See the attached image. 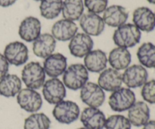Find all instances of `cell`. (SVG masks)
Wrapping results in <instances>:
<instances>
[{"label": "cell", "mask_w": 155, "mask_h": 129, "mask_svg": "<svg viewBox=\"0 0 155 129\" xmlns=\"http://www.w3.org/2000/svg\"><path fill=\"white\" fill-rule=\"evenodd\" d=\"M142 37L140 30L133 24H125L117 27L113 35L115 45L120 48H133L139 43Z\"/></svg>", "instance_id": "6da1fadb"}, {"label": "cell", "mask_w": 155, "mask_h": 129, "mask_svg": "<svg viewBox=\"0 0 155 129\" xmlns=\"http://www.w3.org/2000/svg\"><path fill=\"white\" fill-rule=\"evenodd\" d=\"M89 71L81 63H74L67 68L63 74V83L65 87L73 91L81 89L88 82Z\"/></svg>", "instance_id": "7a4b0ae2"}, {"label": "cell", "mask_w": 155, "mask_h": 129, "mask_svg": "<svg viewBox=\"0 0 155 129\" xmlns=\"http://www.w3.org/2000/svg\"><path fill=\"white\" fill-rule=\"evenodd\" d=\"M21 79L27 88L37 90L45 82V73L39 62L31 61L24 66Z\"/></svg>", "instance_id": "3957f363"}, {"label": "cell", "mask_w": 155, "mask_h": 129, "mask_svg": "<svg viewBox=\"0 0 155 129\" xmlns=\"http://www.w3.org/2000/svg\"><path fill=\"white\" fill-rule=\"evenodd\" d=\"M136 102V95L129 88H120L114 91L108 98L110 109L118 113L129 110Z\"/></svg>", "instance_id": "277c9868"}, {"label": "cell", "mask_w": 155, "mask_h": 129, "mask_svg": "<svg viewBox=\"0 0 155 129\" xmlns=\"http://www.w3.org/2000/svg\"><path fill=\"white\" fill-rule=\"evenodd\" d=\"M80 107L77 103L71 101H62L55 104L52 111L54 119L61 124L69 125L78 119Z\"/></svg>", "instance_id": "5b68a950"}, {"label": "cell", "mask_w": 155, "mask_h": 129, "mask_svg": "<svg viewBox=\"0 0 155 129\" xmlns=\"http://www.w3.org/2000/svg\"><path fill=\"white\" fill-rule=\"evenodd\" d=\"M80 98L88 107L98 108L105 101V94L98 84L88 82L80 89Z\"/></svg>", "instance_id": "8992f818"}, {"label": "cell", "mask_w": 155, "mask_h": 129, "mask_svg": "<svg viewBox=\"0 0 155 129\" xmlns=\"http://www.w3.org/2000/svg\"><path fill=\"white\" fill-rule=\"evenodd\" d=\"M17 102L21 109L27 113H37L42 106L41 95L33 89H21L17 95Z\"/></svg>", "instance_id": "52a82bcc"}, {"label": "cell", "mask_w": 155, "mask_h": 129, "mask_svg": "<svg viewBox=\"0 0 155 129\" xmlns=\"http://www.w3.org/2000/svg\"><path fill=\"white\" fill-rule=\"evenodd\" d=\"M123 82L129 89L142 87L148 82V73L141 64L129 66L122 74Z\"/></svg>", "instance_id": "ba28073f"}, {"label": "cell", "mask_w": 155, "mask_h": 129, "mask_svg": "<svg viewBox=\"0 0 155 129\" xmlns=\"http://www.w3.org/2000/svg\"><path fill=\"white\" fill-rule=\"evenodd\" d=\"M42 95L50 104H57L64 101L66 97V87L60 79L51 78L45 82L42 85Z\"/></svg>", "instance_id": "9c48e42d"}, {"label": "cell", "mask_w": 155, "mask_h": 129, "mask_svg": "<svg viewBox=\"0 0 155 129\" xmlns=\"http://www.w3.org/2000/svg\"><path fill=\"white\" fill-rule=\"evenodd\" d=\"M3 55L9 64L20 66L27 63L28 60L29 51L25 44L16 41L6 45Z\"/></svg>", "instance_id": "30bf717a"}, {"label": "cell", "mask_w": 155, "mask_h": 129, "mask_svg": "<svg viewBox=\"0 0 155 129\" xmlns=\"http://www.w3.org/2000/svg\"><path fill=\"white\" fill-rule=\"evenodd\" d=\"M94 42L90 36L86 33H77L70 41V53L74 57L83 58L92 50Z\"/></svg>", "instance_id": "8fae6325"}, {"label": "cell", "mask_w": 155, "mask_h": 129, "mask_svg": "<svg viewBox=\"0 0 155 129\" xmlns=\"http://www.w3.org/2000/svg\"><path fill=\"white\" fill-rule=\"evenodd\" d=\"M42 67L45 75L51 78H58L63 75L68 68L67 57L61 53H53L45 59Z\"/></svg>", "instance_id": "7c38bea8"}, {"label": "cell", "mask_w": 155, "mask_h": 129, "mask_svg": "<svg viewBox=\"0 0 155 129\" xmlns=\"http://www.w3.org/2000/svg\"><path fill=\"white\" fill-rule=\"evenodd\" d=\"M80 25L84 33L92 36H98L104 31L105 24L103 18L97 14L88 12L82 15Z\"/></svg>", "instance_id": "4fadbf2b"}, {"label": "cell", "mask_w": 155, "mask_h": 129, "mask_svg": "<svg viewBox=\"0 0 155 129\" xmlns=\"http://www.w3.org/2000/svg\"><path fill=\"white\" fill-rule=\"evenodd\" d=\"M133 24L140 31L150 33L155 28V15L148 7H139L133 11Z\"/></svg>", "instance_id": "5bb4252c"}, {"label": "cell", "mask_w": 155, "mask_h": 129, "mask_svg": "<svg viewBox=\"0 0 155 129\" xmlns=\"http://www.w3.org/2000/svg\"><path fill=\"white\" fill-rule=\"evenodd\" d=\"M41 22L38 18L30 16L24 18L18 30L20 37L27 42H34L41 34Z\"/></svg>", "instance_id": "9a60e30c"}, {"label": "cell", "mask_w": 155, "mask_h": 129, "mask_svg": "<svg viewBox=\"0 0 155 129\" xmlns=\"http://www.w3.org/2000/svg\"><path fill=\"white\" fill-rule=\"evenodd\" d=\"M80 121L86 129H103L106 117L104 113L98 108L86 107L80 115Z\"/></svg>", "instance_id": "2e32d148"}, {"label": "cell", "mask_w": 155, "mask_h": 129, "mask_svg": "<svg viewBox=\"0 0 155 129\" xmlns=\"http://www.w3.org/2000/svg\"><path fill=\"white\" fill-rule=\"evenodd\" d=\"M122 84V74L113 68H107L103 70L98 79V85L106 92H114L120 89Z\"/></svg>", "instance_id": "e0dca14e"}, {"label": "cell", "mask_w": 155, "mask_h": 129, "mask_svg": "<svg viewBox=\"0 0 155 129\" xmlns=\"http://www.w3.org/2000/svg\"><path fill=\"white\" fill-rule=\"evenodd\" d=\"M78 27L72 21L61 19L53 24L51 35L55 39L61 42L69 41L77 33Z\"/></svg>", "instance_id": "ac0fdd59"}, {"label": "cell", "mask_w": 155, "mask_h": 129, "mask_svg": "<svg viewBox=\"0 0 155 129\" xmlns=\"http://www.w3.org/2000/svg\"><path fill=\"white\" fill-rule=\"evenodd\" d=\"M128 18L129 12L126 8L114 5L105 9L102 18L104 24L109 27H119L126 24Z\"/></svg>", "instance_id": "d6986e66"}, {"label": "cell", "mask_w": 155, "mask_h": 129, "mask_svg": "<svg viewBox=\"0 0 155 129\" xmlns=\"http://www.w3.org/2000/svg\"><path fill=\"white\" fill-rule=\"evenodd\" d=\"M56 47V39L49 33H43L33 42V51L35 55L45 59L53 54Z\"/></svg>", "instance_id": "ffe728a7"}, {"label": "cell", "mask_w": 155, "mask_h": 129, "mask_svg": "<svg viewBox=\"0 0 155 129\" xmlns=\"http://www.w3.org/2000/svg\"><path fill=\"white\" fill-rule=\"evenodd\" d=\"M128 119L135 127L144 126L150 120V109L144 101H137L128 110Z\"/></svg>", "instance_id": "44dd1931"}, {"label": "cell", "mask_w": 155, "mask_h": 129, "mask_svg": "<svg viewBox=\"0 0 155 129\" xmlns=\"http://www.w3.org/2000/svg\"><path fill=\"white\" fill-rule=\"evenodd\" d=\"M107 62L106 53L100 49L92 50L84 57V66L91 73H101L107 67Z\"/></svg>", "instance_id": "7402d4cb"}, {"label": "cell", "mask_w": 155, "mask_h": 129, "mask_svg": "<svg viewBox=\"0 0 155 129\" xmlns=\"http://www.w3.org/2000/svg\"><path fill=\"white\" fill-rule=\"evenodd\" d=\"M107 60L111 68L118 71L123 70L130 65L132 55L127 48L117 47L110 51Z\"/></svg>", "instance_id": "603a6c76"}, {"label": "cell", "mask_w": 155, "mask_h": 129, "mask_svg": "<svg viewBox=\"0 0 155 129\" xmlns=\"http://www.w3.org/2000/svg\"><path fill=\"white\" fill-rule=\"evenodd\" d=\"M22 88L21 79L15 74H7L0 80V95L5 98L16 96Z\"/></svg>", "instance_id": "cb8c5ba5"}, {"label": "cell", "mask_w": 155, "mask_h": 129, "mask_svg": "<svg viewBox=\"0 0 155 129\" xmlns=\"http://www.w3.org/2000/svg\"><path fill=\"white\" fill-rule=\"evenodd\" d=\"M62 15L64 19L78 21L84 11L83 0H64L62 4Z\"/></svg>", "instance_id": "d4e9b609"}, {"label": "cell", "mask_w": 155, "mask_h": 129, "mask_svg": "<svg viewBox=\"0 0 155 129\" xmlns=\"http://www.w3.org/2000/svg\"><path fill=\"white\" fill-rule=\"evenodd\" d=\"M137 57L142 66L155 69V45L151 42H145L137 51Z\"/></svg>", "instance_id": "484cf974"}, {"label": "cell", "mask_w": 155, "mask_h": 129, "mask_svg": "<svg viewBox=\"0 0 155 129\" xmlns=\"http://www.w3.org/2000/svg\"><path fill=\"white\" fill-rule=\"evenodd\" d=\"M62 4V0H42L39 5L41 15L48 20L58 18L61 12Z\"/></svg>", "instance_id": "4316f807"}, {"label": "cell", "mask_w": 155, "mask_h": 129, "mask_svg": "<svg viewBox=\"0 0 155 129\" xmlns=\"http://www.w3.org/2000/svg\"><path fill=\"white\" fill-rule=\"evenodd\" d=\"M51 120L43 113H34L24 120V129H49Z\"/></svg>", "instance_id": "83f0119b"}, {"label": "cell", "mask_w": 155, "mask_h": 129, "mask_svg": "<svg viewBox=\"0 0 155 129\" xmlns=\"http://www.w3.org/2000/svg\"><path fill=\"white\" fill-rule=\"evenodd\" d=\"M104 128L106 129H132L128 118L123 115H112L106 119Z\"/></svg>", "instance_id": "f1b7e54d"}, {"label": "cell", "mask_w": 155, "mask_h": 129, "mask_svg": "<svg viewBox=\"0 0 155 129\" xmlns=\"http://www.w3.org/2000/svg\"><path fill=\"white\" fill-rule=\"evenodd\" d=\"M141 95L145 102L155 104V79L148 81L142 86Z\"/></svg>", "instance_id": "f546056e"}, {"label": "cell", "mask_w": 155, "mask_h": 129, "mask_svg": "<svg viewBox=\"0 0 155 129\" xmlns=\"http://www.w3.org/2000/svg\"><path fill=\"white\" fill-rule=\"evenodd\" d=\"M108 0H84V5L87 8L89 12L94 14H101L107 8Z\"/></svg>", "instance_id": "4dcf8cb0"}, {"label": "cell", "mask_w": 155, "mask_h": 129, "mask_svg": "<svg viewBox=\"0 0 155 129\" xmlns=\"http://www.w3.org/2000/svg\"><path fill=\"white\" fill-rule=\"evenodd\" d=\"M9 63L5 56L0 54V80L5 76L8 73Z\"/></svg>", "instance_id": "1f68e13d"}, {"label": "cell", "mask_w": 155, "mask_h": 129, "mask_svg": "<svg viewBox=\"0 0 155 129\" xmlns=\"http://www.w3.org/2000/svg\"><path fill=\"white\" fill-rule=\"evenodd\" d=\"M17 2V0H0V6L1 7H9Z\"/></svg>", "instance_id": "d6a6232c"}, {"label": "cell", "mask_w": 155, "mask_h": 129, "mask_svg": "<svg viewBox=\"0 0 155 129\" xmlns=\"http://www.w3.org/2000/svg\"><path fill=\"white\" fill-rule=\"evenodd\" d=\"M142 129H155V120H149L145 125Z\"/></svg>", "instance_id": "836d02e7"}, {"label": "cell", "mask_w": 155, "mask_h": 129, "mask_svg": "<svg viewBox=\"0 0 155 129\" xmlns=\"http://www.w3.org/2000/svg\"><path fill=\"white\" fill-rule=\"evenodd\" d=\"M147 1H148L149 3H151V4L155 5V0H147Z\"/></svg>", "instance_id": "e575fe53"}, {"label": "cell", "mask_w": 155, "mask_h": 129, "mask_svg": "<svg viewBox=\"0 0 155 129\" xmlns=\"http://www.w3.org/2000/svg\"><path fill=\"white\" fill-rule=\"evenodd\" d=\"M77 129H86V128H84V127H82V128H77Z\"/></svg>", "instance_id": "d590c367"}, {"label": "cell", "mask_w": 155, "mask_h": 129, "mask_svg": "<svg viewBox=\"0 0 155 129\" xmlns=\"http://www.w3.org/2000/svg\"><path fill=\"white\" fill-rule=\"evenodd\" d=\"M35 1H36V2H42V0H35Z\"/></svg>", "instance_id": "8d00e7d4"}, {"label": "cell", "mask_w": 155, "mask_h": 129, "mask_svg": "<svg viewBox=\"0 0 155 129\" xmlns=\"http://www.w3.org/2000/svg\"><path fill=\"white\" fill-rule=\"evenodd\" d=\"M154 15H155V13H154Z\"/></svg>", "instance_id": "74e56055"}]
</instances>
